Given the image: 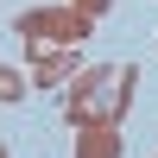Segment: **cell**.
I'll use <instances>...</instances> for the list:
<instances>
[{"label": "cell", "instance_id": "2", "mask_svg": "<svg viewBox=\"0 0 158 158\" xmlns=\"http://www.w3.org/2000/svg\"><path fill=\"white\" fill-rule=\"evenodd\" d=\"M76 70V57L63 44H32V82L38 89H63V76Z\"/></svg>", "mask_w": 158, "mask_h": 158}, {"label": "cell", "instance_id": "1", "mask_svg": "<svg viewBox=\"0 0 158 158\" xmlns=\"http://www.w3.org/2000/svg\"><path fill=\"white\" fill-rule=\"evenodd\" d=\"M19 32L32 38V44H38V38H57V44H82V38H89V13H76L70 0H63V6H51V13H25V19H19Z\"/></svg>", "mask_w": 158, "mask_h": 158}, {"label": "cell", "instance_id": "4", "mask_svg": "<svg viewBox=\"0 0 158 158\" xmlns=\"http://www.w3.org/2000/svg\"><path fill=\"white\" fill-rule=\"evenodd\" d=\"M25 82H32V76H19V70H6V63H0V101H19Z\"/></svg>", "mask_w": 158, "mask_h": 158}, {"label": "cell", "instance_id": "6", "mask_svg": "<svg viewBox=\"0 0 158 158\" xmlns=\"http://www.w3.org/2000/svg\"><path fill=\"white\" fill-rule=\"evenodd\" d=\"M0 158H6V152H0Z\"/></svg>", "mask_w": 158, "mask_h": 158}, {"label": "cell", "instance_id": "5", "mask_svg": "<svg viewBox=\"0 0 158 158\" xmlns=\"http://www.w3.org/2000/svg\"><path fill=\"white\" fill-rule=\"evenodd\" d=\"M70 6H76V13H89V19H101V13L114 6V0H70Z\"/></svg>", "mask_w": 158, "mask_h": 158}, {"label": "cell", "instance_id": "3", "mask_svg": "<svg viewBox=\"0 0 158 158\" xmlns=\"http://www.w3.org/2000/svg\"><path fill=\"white\" fill-rule=\"evenodd\" d=\"M76 158H120V127H114V120L76 127Z\"/></svg>", "mask_w": 158, "mask_h": 158}]
</instances>
